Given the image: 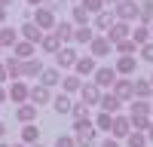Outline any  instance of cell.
<instances>
[{
	"label": "cell",
	"mask_w": 153,
	"mask_h": 147,
	"mask_svg": "<svg viewBox=\"0 0 153 147\" xmlns=\"http://www.w3.org/2000/svg\"><path fill=\"white\" fill-rule=\"evenodd\" d=\"M19 43V31L12 28V24H0V46L3 49H12Z\"/></svg>",
	"instance_id": "25"
},
{
	"label": "cell",
	"mask_w": 153,
	"mask_h": 147,
	"mask_svg": "<svg viewBox=\"0 0 153 147\" xmlns=\"http://www.w3.org/2000/svg\"><path fill=\"white\" fill-rule=\"evenodd\" d=\"M76 49H71V46H61L58 52H55V68L58 71H74V65H76Z\"/></svg>",
	"instance_id": "6"
},
{
	"label": "cell",
	"mask_w": 153,
	"mask_h": 147,
	"mask_svg": "<svg viewBox=\"0 0 153 147\" xmlns=\"http://www.w3.org/2000/svg\"><path fill=\"white\" fill-rule=\"evenodd\" d=\"M43 34H46V31H40L34 22H25V24H22V40H28V43H34V46L43 40Z\"/></svg>",
	"instance_id": "24"
},
{
	"label": "cell",
	"mask_w": 153,
	"mask_h": 147,
	"mask_svg": "<svg viewBox=\"0 0 153 147\" xmlns=\"http://www.w3.org/2000/svg\"><path fill=\"white\" fill-rule=\"evenodd\" d=\"M95 37V31H92V24H76L74 28V43H80V46H89V40Z\"/></svg>",
	"instance_id": "30"
},
{
	"label": "cell",
	"mask_w": 153,
	"mask_h": 147,
	"mask_svg": "<svg viewBox=\"0 0 153 147\" xmlns=\"http://www.w3.org/2000/svg\"><path fill=\"white\" fill-rule=\"evenodd\" d=\"M113 16L120 22H138V3L135 0H120V3L113 6Z\"/></svg>",
	"instance_id": "5"
},
{
	"label": "cell",
	"mask_w": 153,
	"mask_h": 147,
	"mask_svg": "<svg viewBox=\"0 0 153 147\" xmlns=\"http://www.w3.org/2000/svg\"><path fill=\"white\" fill-rule=\"evenodd\" d=\"M9 3H12V0H0V6H6V9H9Z\"/></svg>",
	"instance_id": "50"
},
{
	"label": "cell",
	"mask_w": 153,
	"mask_h": 147,
	"mask_svg": "<svg viewBox=\"0 0 153 147\" xmlns=\"http://www.w3.org/2000/svg\"><path fill=\"white\" fill-rule=\"evenodd\" d=\"M9 147H28V144H22V141H19V144H9Z\"/></svg>",
	"instance_id": "51"
},
{
	"label": "cell",
	"mask_w": 153,
	"mask_h": 147,
	"mask_svg": "<svg viewBox=\"0 0 153 147\" xmlns=\"http://www.w3.org/2000/svg\"><path fill=\"white\" fill-rule=\"evenodd\" d=\"M71 22H74V24H92V16H89V9H83L80 3H76V6L71 9Z\"/></svg>",
	"instance_id": "35"
},
{
	"label": "cell",
	"mask_w": 153,
	"mask_h": 147,
	"mask_svg": "<svg viewBox=\"0 0 153 147\" xmlns=\"http://www.w3.org/2000/svg\"><path fill=\"white\" fill-rule=\"evenodd\" d=\"M129 34H132V24H129V22H120V19L113 22L107 31H104V37H107L110 43H117V40H126Z\"/></svg>",
	"instance_id": "12"
},
{
	"label": "cell",
	"mask_w": 153,
	"mask_h": 147,
	"mask_svg": "<svg viewBox=\"0 0 153 147\" xmlns=\"http://www.w3.org/2000/svg\"><path fill=\"white\" fill-rule=\"evenodd\" d=\"M98 147H123V141H117V138H107V141H101Z\"/></svg>",
	"instance_id": "43"
},
{
	"label": "cell",
	"mask_w": 153,
	"mask_h": 147,
	"mask_svg": "<svg viewBox=\"0 0 153 147\" xmlns=\"http://www.w3.org/2000/svg\"><path fill=\"white\" fill-rule=\"evenodd\" d=\"M138 55H141V61H147V65H153V40H147L144 46H138Z\"/></svg>",
	"instance_id": "40"
},
{
	"label": "cell",
	"mask_w": 153,
	"mask_h": 147,
	"mask_svg": "<svg viewBox=\"0 0 153 147\" xmlns=\"http://www.w3.org/2000/svg\"><path fill=\"white\" fill-rule=\"evenodd\" d=\"M3 65H6V74H9V80H22V61H19L16 55H9V58L3 61Z\"/></svg>",
	"instance_id": "36"
},
{
	"label": "cell",
	"mask_w": 153,
	"mask_h": 147,
	"mask_svg": "<svg viewBox=\"0 0 153 147\" xmlns=\"http://www.w3.org/2000/svg\"><path fill=\"white\" fill-rule=\"evenodd\" d=\"M0 24H6V6H0Z\"/></svg>",
	"instance_id": "46"
},
{
	"label": "cell",
	"mask_w": 153,
	"mask_h": 147,
	"mask_svg": "<svg viewBox=\"0 0 153 147\" xmlns=\"http://www.w3.org/2000/svg\"><path fill=\"white\" fill-rule=\"evenodd\" d=\"M110 92L117 95V98H123V101H132V98H135L132 77H117V80H113V86H110Z\"/></svg>",
	"instance_id": "4"
},
{
	"label": "cell",
	"mask_w": 153,
	"mask_h": 147,
	"mask_svg": "<svg viewBox=\"0 0 153 147\" xmlns=\"http://www.w3.org/2000/svg\"><path fill=\"white\" fill-rule=\"evenodd\" d=\"M150 141H147V135L144 132H138V129H132L129 135H126V147H147Z\"/></svg>",
	"instance_id": "34"
},
{
	"label": "cell",
	"mask_w": 153,
	"mask_h": 147,
	"mask_svg": "<svg viewBox=\"0 0 153 147\" xmlns=\"http://www.w3.org/2000/svg\"><path fill=\"white\" fill-rule=\"evenodd\" d=\"M34 52H37V46H34V43H28V40H19L16 46H12V55H16L19 61H28V58H34Z\"/></svg>",
	"instance_id": "28"
},
{
	"label": "cell",
	"mask_w": 153,
	"mask_h": 147,
	"mask_svg": "<svg viewBox=\"0 0 153 147\" xmlns=\"http://www.w3.org/2000/svg\"><path fill=\"white\" fill-rule=\"evenodd\" d=\"M76 95H80V101L89 104V107H98V101H101V89H98L95 83H86V80H83V86H80Z\"/></svg>",
	"instance_id": "9"
},
{
	"label": "cell",
	"mask_w": 153,
	"mask_h": 147,
	"mask_svg": "<svg viewBox=\"0 0 153 147\" xmlns=\"http://www.w3.org/2000/svg\"><path fill=\"white\" fill-rule=\"evenodd\" d=\"M120 74V77H132V74L138 71V55H120L117 58V68H113Z\"/></svg>",
	"instance_id": "15"
},
{
	"label": "cell",
	"mask_w": 153,
	"mask_h": 147,
	"mask_svg": "<svg viewBox=\"0 0 153 147\" xmlns=\"http://www.w3.org/2000/svg\"><path fill=\"white\" fill-rule=\"evenodd\" d=\"M138 22H153V0L138 3Z\"/></svg>",
	"instance_id": "37"
},
{
	"label": "cell",
	"mask_w": 153,
	"mask_h": 147,
	"mask_svg": "<svg viewBox=\"0 0 153 147\" xmlns=\"http://www.w3.org/2000/svg\"><path fill=\"white\" fill-rule=\"evenodd\" d=\"M110 52H113V43L107 40L104 34H95L92 40H89V55H92V58H104Z\"/></svg>",
	"instance_id": "2"
},
{
	"label": "cell",
	"mask_w": 153,
	"mask_h": 147,
	"mask_svg": "<svg viewBox=\"0 0 153 147\" xmlns=\"http://www.w3.org/2000/svg\"><path fill=\"white\" fill-rule=\"evenodd\" d=\"M6 101V89H3V86H0V104H3Z\"/></svg>",
	"instance_id": "47"
},
{
	"label": "cell",
	"mask_w": 153,
	"mask_h": 147,
	"mask_svg": "<svg viewBox=\"0 0 153 147\" xmlns=\"http://www.w3.org/2000/svg\"><path fill=\"white\" fill-rule=\"evenodd\" d=\"M37 110L40 107H34L31 101H22V104H16V120L19 122H37Z\"/></svg>",
	"instance_id": "17"
},
{
	"label": "cell",
	"mask_w": 153,
	"mask_h": 147,
	"mask_svg": "<svg viewBox=\"0 0 153 147\" xmlns=\"http://www.w3.org/2000/svg\"><path fill=\"white\" fill-rule=\"evenodd\" d=\"M132 86H135V98H153V86H150V80H147V77L132 80Z\"/></svg>",
	"instance_id": "31"
},
{
	"label": "cell",
	"mask_w": 153,
	"mask_h": 147,
	"mask_svg": "<svg viewBox=\"0 0 153 147\" xmlns=\"http://www.w3.org/2000/svg\"><path fill=\"white\" fill-rule=\"evenodd\" d=\"M25 3H28V6H40L43 0H25Z\"/></svg>",
	"instance_id": "49"
},
{
	"label": "cell",
	"mask_w": 153,
	"mask_h": 147,
	"mask_svg": "<svg viewBox=\"0 0 153 147\" xmlns=\"http://www.w3.org/2000/svg\"><path fill=\"white\" fill-rule=\"evenodd\" d=\"M28 147H43V144H40V141H37V144H28Z\"/></svg>",
	"instance_id": "53"
},
{
	"label": "cell",
	"mask_w": 153,
	"mask_h": 147,
	"mask_svg": "<svg viewBox=\"0 0 153 147\" xmlns=\"http://www.w3.org/2000/svg\"><path fill=\"white\" fill-rule=\"evenodd\" d=\"M129 37H132V40H135L138 46H144V43L150 40V37H153V34H150V24H147V22H138V24H132V34H129Z\"/></svg>",
	"instance_id": "26"
},
{
	"label": "cell",
	"mask_w": 153,
	"mask_h": 147,
	"mask_svg": "<svg viewBox=\"0 0 153 147\" xmlns=\"http://www.w3.org/2000/svg\"><path fill=\"white\" fill-rule=\"evenodd\" d=\"M132 132V120L126 117V114H117L113 117V126H110V138H117V141H126V135Z\"/></svg>",
	"instance_id": "8"
},
{
	"label": "cell",
	"mask_w": 153,
	"mask_h": 147,
	"mask_svg": "<svg viewBox=\"0 0 153 147\" xmlns=\"http://www.w3.org/2000/svg\"><path fill=\"white\" fill-rule=\"evenodd\" d=\"M74 28H76L74 22H55V28H52V31H55L58 40L68 46V43H74Z\"/></svg>",
	"instance_id": "22"
},
{
	"label": "cell",
	"mask_w": 153,
	"mask_h": 147,
	"mask_svg": "<svg viewBox=\"0 0 153 147\" xmlns=\"http://www.w3.org/2000/svg\"><path fill=\"white\" fill-rule=\"evenodd\" d=\"M144 135H147V141H153V120H150V126L144 129Z\"/></svg>",
	"instance_id": "45"
},
{
	"label": "cell",
	"mask_w": 153,
	"mask_h": 147,
	"mask_svg": "<svg viewBox=\"0 0 153 147\" xmlns=\"http://www.w3.org/2000/svg\"><path fill=\"white\" fill-rule=\"evenodd\" d=\"M43 3H46L49 9H61V6H65V3H68V0H43Z\"/></svg>",
	"instance_id": "42"
},
{
	"label": "cell",
	"mask_w": 153,
	"mask_h": 147,
	"mask_svg": "<svg viewBox=\"0 0 153 147\" xmlns=\"http://www.w3.org/2000/svg\"><path fill=\"white\" fill-rule=\"evenodd\" d=\"M0 147H9V144H6V141H0Z\"/></svg>",
	"instance_id": "54"
},
{
	"label": "cell",
	"mask_w": 153,
	"mask_h": 147,
	"mask_svg": "<svg viewBox=\"0 0 153 147\" xmlns=\"http://www.w3.org/2000/svg\"><path fill=\"white\" fill-rule=\"evenodd\" d=\"M0 52H3V46H0Z\"/></svg>",
	"instance_id": "57"
},
{
	"label": "cell",
	"mask_w": 153,
	"mask_h": 147,
	"mask_svg": "<svg viewBox=\"0 0 153 147\" xmlns=\"http://www.w3.org/2000/svg\"><path fill=\"white\" fill-rule=\"evenodd\" d=\"M147 24H150V34H153V22H147Z\"/></svg>",
	"instance_id": "55"
},
{
	"label": "cell",
	"mask_w": 153,
	"mask_h": 147,
	"mask_svg": "<svg viewBox=\"0 0 153 147\" xmlns=\"http://www.w3.org/2000/svg\"><path fill=\"white\" fill-rule=\"evenodd\" d=\"M95 68H98V58H92V55H80V58H76V65H74V74H76V77H92V74H95Z\"/></svg>",
	"instance_id": "11"
},
{
	"label": "cell",
	"mask_w": 153,
	"mask_h": 147,
	"mask_svg": "<svg viewBox=\"0 0 153 147\" xmlns=\"http://www.w3.org/2000/svg\"><path fill=\"white\" fill-rule=\"evenodd\" d=\"M80 86H83V77H76V74H61V92H68V95H76L80 92Z\"/></svg>",
	"instance_id": "20"
},
{
	"label": "cell",
	"mask_w": 153,
	"mask_h": 147,
	"mask_svg": "<svg viewBox=\"0 0 153 147\" xmlns=\"http://www.w3.org/2000/svg\"><path fill=\"white\" fill-rule=\"evenodd\" d=\"M117 77H120V74L113 71V68H95V74H92V83L98 86L101 92H107L110 86H113V80H117Z\"/></svg>",
	"instance_id": "3"
},
{
	"label": "cell",
	"mask_w": 153,
	"mask_h": 147,
	"mask_svg": "<svg viewBox=\"0 0 153 147\" xmlns=\"http://www.w3.org/2000/svg\"><path fill=\"white\" fill-rule=\"evenodd\" d=\"M37 46H40L43 52H52V55H55V52H58V49L65 46V43H61L58 37H55V31H46V34H43V40L37 43Z\"/></svg>",
	"instance_id": "27"
},
{
	"label": "cell",
	"mask_w": 153,
	"mask_h": 147,
	"mask_svg": "<svg viewBox=\"0 0 153 147\" xmlns=\"http://www.w3.org/2000/svg\"><path fill=\"white\" fill-rule=\"evenodd\" d=\"M3 135H6V122H0V141H3Z\"/></svg>",
	"instance_id": "48"
},
{
	"label": "cell",
	"mask_w": 153,
	"mask_h": 147,
	"mask_svg": "<svg viewBox=\"0 0 153 147\" xmlns=\"http://www.w3.org/2000/svg\"><path fill=\"white\" fill-rule=\"evenodd\" d=\"M28 95H31V86L25 83V80H12V86L6 89V98H9V101H16V104L28 101Z\"/></svg>",
	"instance_id": "10"
},
{
	"label": "cell",
	"mask_w": 153,
	"mask_h": 147,
	"mask_svg": "<svg viewBox=\"0 0 153 147\" xmlns=\"http://www.w3.org/2000/svg\"><path fill=\"white\" fill-rule=\"evenodd\" d=\"M31 22H34L40 31H52V28H55V22H58V16H55V9H49L46 3H40V6L31 12Z\"/></svg>",
	"instance_id": "1"
},
{
	"label": "cell",
	"mask_w": 153,
	"mask_h": 147,
	"mask_svg": "<svg viewBox=\"0 0 153 147\" xmlns=\"http://www.w3.org/2000/svg\"><path fill=\"white\" fill-rule=\"evenodd\" d=\"M153 114V98H132L129 104V120H138V117H150Z\"/></svg>",
	"instance_id": "7"
},
{
	"label": "cell",
	"mask_w": 153,
	"mask_h": 147,
	"mask_svg": "<svg viewBox=\"0 0 153 147\" xmlns=\"http://www.w3.org/2000/svg\"><path fill=\"white\" fill-rule=\"evenodd\" d=\"M74 141H76V147H98V129L89 126V129H83V132H76Z\"/></svg>",
	"instance_id": "16"
},
{
	"label": "cell",
	"mask_w": 153,
	"mask_h": 147,
	"mask_svg": "<svg viewBox=\"0 0 153 147\" xmlns=\"http://www.w3.org/2000/svg\"><path fill=\"white\" fill-rule=\"evenodd\" d=\"M28 101H31L34 107H46V104H52V89H46V86H31Z\"/></svg>",
	"instance_id": "13"
},
{
	"label": "cell",
	"mask_w": 153,
	"mask_h": 147,
	"mask_svg": "<svg viewBox=\"0 0 153 147\" xmlns=\"http://www.w3.org/2000/svg\"><path fill=\"white\" fill-rule=\"evenodd\" d=\"M55 147H76V141H74V135H58Z\"/></svg>",
	"instance_id": "41"
},
{
	"label": "cell",
	"mask_w": 153,
	"mask_h": 147,
	"mask_svg": "<svg viewBox=\"0 0 153 147\" xmlns=\"http://www.w3.org/2000/svg\"><path fill=\"white\" fill-rule=\"evenodd\" d=\"M92 126H95L98 132H110V126H113V114H104V110H98V117L92 120Z\"/></svg>",
	"instance_id": "33"
},
{
	"label": "cell",
	"mask_w": 153,
	"mask_h": 147,
	"mask_svg": "<svg viewBox=\"0 0 153 147\" xmlns=\"http://www.w3.org/2000/svg\"><path fill=\"white\" fill-rule=\"evenodd\" d=\"M40 86H46V89L61 86V71H58V68H43V74H40Z\"/></svg>",
	"instance_id": "23"
},
{
	"label": "cell",
	"mask_w": 153,
	"mask_h": 147,
	"mask_svg": "<svg viewBox=\"0 0 153 147\" xmlns=\"http://www.w3.org/2000/svg\"><path fill=\"white\" fill-rule=\"evenodd\" d=\"M9 80V74H6V65H3V61H0V86H3Z\"/></svg>",
	"instance_id": "44"
},
{
	"label": "cell",
	"mask_w": 153,
	"mask_h": 147,
	"mask_svg": "<svg viewBox=\"0 0 153 147\" xmlns=\"http://www.w3.org/2000/svg\"><path fill=\"white\" fill-rule=\"evenodd\" d=\"M117 22V16H113V9H101V12H95V24H92V31H101L104 34L110 24Z\"/></svg>",
	"instance_id": "21"
},
{
	"label": "cell",
	"mask_w": 153,
	"mask_h": 147,
	"mask_svg": "<svg viewBox=\"0 0 153 147\" xmlns=\"http://www.w3.org/2000/svg\"><path fill=\"white\" fill-rule=\"evenodd\" d=\"M80 6H83V9H89V16H95V12H101L107 3H104V0H80Z\"/></svg>",
	"instance_id": "39"
},
{
	"label": "cell",
	"mask_w": 153,
	"mask_h": 147,
	"mask_svg": "<svg viewBox=\"0 0 153 147\" xmlns=\"http://www.w3.org/2000/svg\"><path fill=\"white\" fill-rule=\"evenodd\" d=\"M113 49H117L120 55H135V52H138V43L132 40V37H126V40H117V43H113Z\"/></svg>",
	"instance_id": "32"
},
{
	"label": "cell",
	"mask_w": 153,
	"mask_h": 147,
	"mask_svg": "<svg viewBox=\"0 0 153 147\" xmlns=\"http://www.w3.org/2000/svg\"><path fill=\"white\" fill-rule=\"evenodd\" d=\"M71 107H74V95H68V92H61V95H52V110H55V114L68 117V114H71Z\"/></svg>",
	"instance_id": "19"
},
{
	"label": "cell",
	"mask_w": 153,
	"mask_h": 147,
	"mask_svg": "<svg viewBox=\"0 0 153 147\" xmlns=\"http://www.w3.org/2000/svg\"><path fill=\"white\" fill-rule=\"evenodd\" d=\"M104 3H113V6H117V3H120V0H104Z\"/></svg>",
	"instance_id": "52"
},
{
	"label": "cell",
	"mask_w": 153,
	"mask_h": 147,
	"mask_svg": "<svg viewBox=\"0 0 153 147\" xmlns=\"http://www.w3.org/2000/svg\"><path fill=\"white\" fill-rule=\"evenodd\" d=\"M74 3H80V0H74Z\"/></svg>",
	"instance_id": "58"
},
{
	"label": "cell",
	"mask_w": 153,
	"mask_h": 147,
	"mask_svg": "<svg viewBox=\"0 0 153 147\" xmlns=\"http://www.w3.org/2000/svg\"><path fill=\"white\" fill-rule=\"evenodd\" d=\"M71 117H74V120H92V117H89V104H83V101H74V107H71Z\"/></svg>",
	"instance_id": "38"
},
{
	"label": "cell",
	"mask_w": 153,
	"mask_h": 147,
	"mask_svg": "<svg viewBox=\"0 0 153 147\" xmlns=\"http://www.w3.org/2000/svg\"><path fill=\"white\" fill-rule=\"evenodd\" d=\"M19 141L22 144H37V141H40V126H37V122H22Z\"/></svg>",
	"instance_id": "18"
},
{
	"label": "cell",
	"mask_w": 153,
	"mask_h": 147,
	"mask_svg": "<svg viewBox=\"0 0 153 147\" xmlns=\"http://www.w3.org/2000/svg\"><path fill=\"white\" fill-rule=\"evenodd\" d=\"M98 107L104 110V114H113V117H117L120 110H123V98H117L113 92H101V101H98Z\"/></svg>",
	"instance_id": "14"
},
{
	"label": "cell",
	"mask_w": 153,
	"mask_h": 147,
	"mask_svg": "<svg viewBox=\"0 0 153 147\" xmlns=\"http://www.w3.org/2000/svg\"><path fill=\"white\" fill-rule=\"evenodd\" d=\"M40 74H43V61H40V58L22 61V80H25V77H40Z\"/></svg>",
	"instance_id": "29"
},
{
	"label": "cell",
	"mask_w": 153,
	"mask_h": 147,
	"mask_svg": "<svg viewBox=\"0 0 153 147\" xmlns=\"http://www.w3.org/2000/svg\"><path fill=\"white\" fill-rule=\"evenodd\" d=\"M147 80H150V86H153V74H150V77H147Z\"/></svg>",
	"instance_id": "56"
}]
</instances>
